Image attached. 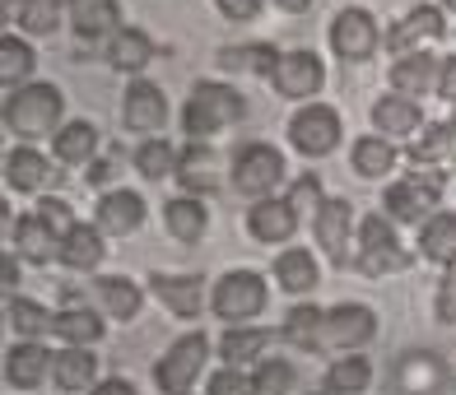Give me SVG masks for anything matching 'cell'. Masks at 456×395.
Segmentation results:
<instances>
[{"label": "cell", "mask_w": 456, "mask_h": 395, "mask_svg": "<svg viewBox=\"0 0 456 395\" xmlns=\"http://www.w3.org/2000/svg\"><path fill=\"white\" fill-rule=\"evenodd\" d=\"M102 238H108V233H102L98 223H94V228H89V223H79L75 233L61 242V265H66V270H79V275H94V270L102 265V256H108Z\"/></svg>", "instance_id": "83f0119b"}, {"label": "cell", "mask_w": 456, "mask_h": 395, "mask_svg": "<svg viewBox=\"0 0 456 395\" xmlns=\"http://www.w3.org/2000/svg\"><path fill=\"white\" fill-rule=\"evenodd\" d=\"M275 284L284 288V294H313V288L322 284L317 256L307 252V246H284V252L275 256Z\"/></svg>", "instance_id": "d4e9b609"}, {"label": "cell", "mask_w": 456, "mask_h": 395, "mask_svg": "<svg viewBox=\"0 0 456 395\" xmlns=\"http://www.w3.org/2000/svg\"><path fill=\"white\" fill-rule=\"evenodd\" d=\"M37 219H43L47 228H52V233L61 238V242H66L70 233H75V228H79V219H75V210H70V205L66 200H61V196H43V200H37V210H33Z\"/></svg>", "instance_id": "f6af8a7d"}, {"label": "cell", "mask_w": 456, "mask_h": 395, "mask_svg": "<svg viewBox=\"0 0 456 395\" xmlns=\"http://www.w3.org/2000/svg\"><path fill=\"white\" fill-rule=\"evenodd\" d=\"M322 395H326V391H322Z\"/></svg>", "instance_id": "6f0895ef"}, {"label": "cell", "mask_w": 456, "mask_h": 395, "mask_svg": "<svg viewBox=\"0 0 456 395\" xmlns=\"http://www.w3.org/2000/svg\"><path fill=\"white\" fill-rule=\"evenodd\" d=\"M261 5L265 0H215V10L224 19H233V24H252V19L261 14Z\"/></svg>", "instance_id": "c3c4849f"}, {"label": "cell", "mask_w": 456, "mask_h": 395, "mask_svg": "<svg viewBox=\"0 0 456 395\" xmlns=\"http://www.w3.org/2000/svg\"><path fill=\"white\" fill-rule=\"evenodd\" d=\"M349 158H354V173L368 177V181H378L387 177L391 168H396V140H387V135H359L354 140V149H349Z\"/></svg>", "instance_id": "4dcf8cb0"}, {"label": "cell", "mask_w": 456, "mask_h": 395, "mask_svg": "<svg viewBox=\"0 0 456 395\" xmlns=\"http://www.w3.org/2000/svg\"><path fill=\"white\" fill-rule=\"evenodd\" d=\"M121 121H126V131H135V135L163 131L168 126V98H163V89L150 85V79H131L126 98H121Z\"/></svg>", "instance_id": "7c38bea8"}, {"label": "cell", "mask_w": 456, "mask_h": 395, "mask_svg": "<svg viewBox=\"0 0 456 395\" xmlns=\"http://www.w3.org/2000/svg\"><path fill=\"white\" fill-rule=\"evenodd\" d=\"M177 186L186 196H210L219 186V158L205 140H191L177 158Z\"/></svg>", "instance_id": "ac0fdd59"}, {"label": "cell", "mask_w": 456, "mask_h": 395, "mask_svg": "<svg viewBox=\"0 0 456 395\" xmlns=\"http://www.w3.org/2000/svg\"><path fill=\"white\" fill-rule=\"evenodd\" d=\"M205 395H252V377H247L242 367H219L210 382H205Z\"/></svg>", "instance_id": "7dc6e473"}, {"label": "cell", "mask_w": 456, "mask_h": 395, "mask_svg": "<svg viewBox=\"0 0 456 395\" xmlns=\"http://www.w3.org/2000/svg\"><path fill=\"white\" fill-rule=\"evenodd\" d=\"M144 223V200H140V191H108L98 200V228L108 238H126V233H135V228Z\"/></svg>", "instance_id": "cb8c5ba5"}, {"label": "cell", "mask_w": 456, "mask_h": 395, "mask_svg": "<svg viewBox=\"0 0 456 395\" xmlns=\"http://www.w3.org/2000/svg\"><path fill=\"white\" fill-rule=\"evenodd\" d=\"M447 131H452V163H456V117L447 121Z\"/></svg>", "instance_id": "11a10c76"}, {"label": "cell", "mask_w": 456, "mask_h": 395, "mask_svg": "<svg viewBox=\"0 0 456 395\" xmlns=\"http://www.w3.org/2000/svg\"><path fill=\"white\" fill-rule=\"evenodd\" d=\"M438 75H443V56L410 52V56H396V66H391V89L405 98H424L428 89H438Z\"/></svg>", "instance_id": "ffe728a7"}, {"label": "cell", "mask_w": 456, "mask_h": 395, "mask_svg": "<svg viewBox=\"0 0 456 395\" xmlns=\"http://www.w3.org/2000/svg\"><path fill=\"white\" fill-rule=\"evenodd\" d=\"M14 284H19V265H14V256L5 252V288H10V294H14Z\"/></svg>", "instance_id": "db71d44e"}, {"label": "cell", "mask_w": 456, "mask_h": 395, "mask_svg": "<svg viewBox=\"0 0 456 395\" xmlns=\"http://www.w3.org/2000/svg\"><path fill=\"white\" fill-rule=\"evenodd\" d=\"M419 252L433 265H447V270L456 265V214L452 210H438L419 228Z\"/></svg>", "instance_id": "f546056e"}, {"label": "cell", "mask_w": 456, "mask_h": 395, "mask_svg": "<svg viewBox=\"0 0 456 395\" xmlns=\"http://www.w3.org/2000/svg\"><path fill=\"white\" fill-rule=\"evenodd\" d=\"M154 56H159V47H154V37L144 28H121L108 43V60L117 70H144Z\"/></svg>", "instance_id": "8d00e7d4"}, {"label": "cell", "mask_w": 456, "mask_h": 395, "mask_svg": "<svg viewBox=\"0 0 456 395\" xmlns=\"http://www.w3.org/2000/svg\"><path fill=\"white\" fill-rule=\"evenodd\" d=\"M163 223L177 242H200L205 228H210V210L200 205V196H177L163 205Z\"/></svg>", "instance_id": "f1b7e54d"}, {"label": "cell", "mask_w": 456, "mask_h": 395, "mask_svg": "<svg viewBox=\"0 0 456 395\" xmlns=\"http://www.w3.org/2000/svg\"><path fill=\"white\" fill-rule=\"evenodd\" d=\"M443 158H452V131L447 121H433V126H424V135L410 140V163L414 168H438Z\"/></svg>", "instance_id": "60d3db41"}, {"label": "cell", "mask_w": 456, "mask_h": 395, "mask_svg": "<svg viewBox=\"0 0 456 395\" xmlns=\"http://www.w3.org/2000/svg\"><path fill=\"white\" fill-rule=\"evenodd\" d=\"M5 321H10L14 335L37 340V335H47V330H52L56 311H47L43 302H33V298H19V294H10V302H5Z\"/></svg>", "instance_id": "ab89813d"}, {"label": "cell", "mask_w": 456, "mask_h": 395, "mask_svg": "<svg viewBox=\"0 0 456 395\" xmlns=\"http://www.w3.org/2000/svg\"><path fill=\"white\" fill-rule=\"evenodd\" d=\"M280 56L284 52H275L271 43H242V47H219L215 60L224 70H242V75H265V79H271L275 66H280Z\"/></svg>", "instance_id": "836d02e7"}, {"label": "cell", "mask_w": 456, "mask_h": 395, "mask_svg": "<svg viewBox=\"0 0 456 395\" xmlns=\"http://www.w3.org/2000/svg\"><path fill=\"white\" fill-rule=\"evenodd\" d=\"M271 85H275L280 98H317L322 85H326V66H322V56L307 52V47L284 52L275 75H271Z\"/></svg>", "instance_id": "8fae6325"}, {"label": "cell", "mask_w": 456, "mask_h": 395, "mask_svg": "<svg viewBox=\"0 0 456 395\" xmlns=\"http://www.w3.org/2000/svg\"><path fill=\"white\" fill-rule=\"evenodd\" d=\"M349 228H354V205L349 200H326L322 214L313 219V233L336 265H349Z\"/></svg>", "instance_id": "e0dca14e"}, {"label": "cell", "mask_w": 456, "mask_h": 395, "mask_svg": "<svg viewBox=\"0 0 456 395\" xmlns=\"http://www.w3.org/2000/svg\"><path fill=\"white\" fill-rule=\"evenodd\" d=\"M205 363H210V340L191 330V335H182L168 344V353L154 363V386L163 395H191V386L200 382Z\"/></svg>", "instance_id": "8992f818"}, {"label": "cell", "mask_w": 456, "mask_h": 395, "mask_svg": "<svg viewBox=\"0 0 456 395\" xmlns=\"http://www.w3.org/2000/svg\"><path fill=\"white\" fill-rule=\"evenodd\" d=\"M61 0H24L19 5V28H24L28 37H52L61 28Z\"/></svg>", "instance_id": "ee69618b"}, {"label": "cell", "mask_w": 456, "mask_h": 395, "mask_svg": "<svg viewBox=\"0 0 456 395\" xmlns=\"http://www.w3.org/2000/svg\"><path fill=\"white\" fill-rule=\"evenodd\" d=\"M275 5H280L284 14H303V10H313V0H275Z\"/></svg>", "instance_id": "f5cc1de1"}, {"label": "cell", "mask_w": 456, "mask_h": 395, "mask_svg": "<svg viewBox=\"0 0 456 395\" xmlns=\"http://www.w3.org/2000/svg\"><path fill=\"white\" fill-rule=\"evenodd\" d=\"M52 382L66 391V395H79V391H94L98 386V359H94V349H56L52 353Z\"/></svg>", "instance_id": "44dd1931"}, {"label": "cell", "mask_w": 456, "mask_h": 395, "mask_svg": "<svg viewBox=\"0 0 456 395\" xmlns=\"http://www.w3.org/2000/svg\"><path fill=\"white\" fill-rule=\"evenodd\" d=\"M322 326H326V311L313 307V302H298V307L284 317V330H280V335L294 344V349H307V353H313V349H322Z\"/></svg>", "instance_id": "f35d334b"}, {"label": "cell", "mask_w": 456, "mask_h": 395, "mask_svg": "<svg viewBox=\"0 0 456 395\" xmlns=\"http://www.w3.org/2000/svg\"><path fill=\"white\" fill-rule=\"evenodd\" d=\"M33 66H37V56H33V47L24 43V37H14V33L0 37V85H5V93L33 85V79H28Z\"/></svg>", "instance_id": "d590c367"}, {"label": "cell", "mask_w": 456, "mask_h": 395, "mask_svg": "<svg viewBox=\"0 0 456 395\" xmlns=\"http://www.w3.org/2000/svg\"><path fill=\"white\" fill-rule=\"evenodd\" d=\"M438 205H443V173L438 168H419L401 181H391L382 196V210L391 223H419L424 228L438 214Z\"/></svg>", "instance_id": "3957f363"}, {"label": "cell", "mask_w": 456, "mask_h": 395, "mask_svg": "<svg viewBox=\"0 0 456 395\" xmlns=\"http://www.w3.org/2000/svg\"><path fill=\"white\" fill-rule=\"evenodd\" d=\"M438 98L456 102V56H443V75H438Z\"/></svg>", "instance_id": "681fc988"}, {"label": "cell", "mask_w": 456, "mask_h": 395, "mask_svg": "<svg viewBox=\"0 0 456 395\" xmlns=\"http://www.w3.org/2000/svg\"><path fill=\"white\" fill-rule=\"evenodd\" d=\"M177 158H182V149H173L168 140H144L140 149H135V173L150 177V181L177 177Z\"/></svg>", "instance_id": "b9f144b4"}, {"label": "cell", "mask_w": 456, "mask_h": 395, "mask_svg": "<svg viewBox=\"0 0 456 395\" xmlns=\"http://www.w3.org/2000/svg\"><path fill=\"white\" fill-rule=\"evenodd\" d=\"M242 117H247V98L238 89L219 85V79H200L182 108V131L191 140H210L228 126H238Z\"/></svg>", "instance_id": "7a4b0ae2"}, {"label": "cell", "mask_w": 456, "mask_h": 395, "mask_svg": "<svg viewBox=\"0 0 456 395\" xmlns=\"http://www.w3.org/2000/svg\"><path fill=\"white\" fill-rule=\"evenodd\" d=\"M94 294H98L102 311H108L112 321H135L140 307H144L140 284H131L126 275H98V279H94Z\"/></svg>", "instance_id": "4316f807"}, {"label": "cell", "mask_w": 456, "mask_h": 395, "mask_svg": "<svg viewBox=\"0 0 456 395\" xmlns=\"http://www.w3.org/2000/svg\"><path fill=\"white\" fill-rule=\"evenodd\" d=\"M52 149L61 163H94L98 158V126L94 121H66L52 135Z\"/></svg>", "instance_id": "e575fe53"}, {"label": "cell", "mask_w": 456, "mask_h": 395, "mask_svg": "<svg viewBox=\"0 0 456 395\" xmlns=\"http://www.w3.org/2000/svg\"><path fill=\"white\" fill-rule=\"evenodd\" d=\"M70 28L79 33V43H98V37H117L121 28V5L117 0H66Z\"/></svg>", "instance_id": "9a60e30c"}, {"label": "cell", "mask_w": 456, "mask_h": 395, "mask_svg": "<svg viewBox=\"0 0 456 395\" xmlns=\"http://www.w3.org/2000/svg\"><path fill=\"white\" fill-rule=\"evenodd\" d=\"M14 246H19V256L33 261V265H47L52 256H61V238L37 214H24L14 223Z\"/></svg>", "instance_id": "1f68e13d"}, {"label": "cell", "mask_w": 456, "mask_h": 395, "mask_svg": "<svg viewBox=\"0 0 456 395\" xmlns=\"http://www.w3.org/2000/svg\"><path fill=\"white\" fill-rule=\"evenodd\" d=\"M378 47H382V28L368 10L349 5V10H340L336 19H330V52H336L340 60L359 66V60H368Z\"/></svg>", "instance_id": "9c48e42d"}, {"label": "cell", "mask_w": 456, "mask_h": 395, "mask_svg": "<svg viewBox=\"0 0 456 395\" xmlns=\"http://www.w3.org/2000/svg\"><path fill=\"white\" fill-rule=\"evenodd\" d=\"M372 335H378V317H372V307H363V302H336V307H326L322 349L354 353V349H363Z\"/></svg>", "instance_id": "30bf717a"}, {"label": "cell", "mask_w": 456, "mask_h": 395, "mask_svg": "<svg viewBox=\"0 0 456 395\" xmlns=\"http://www.w3.org/2000/svg\"><path fill=\"white\" fill-rule=\"evenodd\" d=\"M52 335H56L61 344L94 349V344L102 340V321H98V311H89V307H66V311H56Z\"/></svg>", "instance_id": "d6a6232c"}, {"label": "cell", "mask_w": 456, "mask_h": 395, "mask_svg": "<svg viewBox=\"0 0 456 395\" xmlns=\"http://www.w3.org/2000/svg\"><path fill=\"white\" fill-rule=\"evenodd\" d=\"M298 372L289 359H261L252 372V395H294Z\"/></svg>", "instance_id": "7bdbcfd3"}, {"label": "cell", "mask_w": 456, "mask_h": 395, "mask_svg": "<svg viewBox=\"0 0 456 395\" xmlns=\"http://www.w3.org/2000/svg\"><path fill=\"white\" fill-rule=\"evenodd\" d=\"M52 181H56L52 158L37 154L33 144H14L5 154V186H14V191H47Z\"/></svg>", "instance_id": "d6986e66"}, {"label": "cell", "mask_w": 456, "mask_h": 395, "mask_svg": "<svg viewBox=\"0 0 456 395\" xmlns=\"http://www.w3.org/2000/svg\"><path fill=\"white\" fill-rule=\"evenodd\" d=\"M368 386H372V367H368V359H359V353L336 359L326 367V382H322L326 395H363Z\"/></svg>", "instance_id": "74e56055"}, {"label": "cell", "mask_w": 456, "mask_h": 395, "mask_svg": "<svg viewBox=\"0 0 456 395\" xmlns=\"http://www.w3.org/2000/svg\"><path fill=\"white\" fill-rule=\"evenodd\" d=\"M61 112H66V93H61L56 85L33 79V85L5 93L0 121H5V131L19 135V140H43V135L61 131Z\"/></svg>", "instance_id": "6da1fadb"}, {"label": "cell", "mask_w": 456, "mask_h": 395, "mask_svg": "<svg viewBox=\"0 0 456 395\" xmlns=\"http://www.w3.org/2000/svg\"><path fill=\"white\" fill-rule=\"evenodd\" d=\"M284 154L275 149V144H265V140H252V144H242V149L233 154V186H238V196L247 200H271L280 186H284Z\"/></svg>", "instance_id": "277c9868"}, {"label": "cell", "mask_w": 456, "mask_h": 395, "mask_svg": "<svg viewBox=\"0 0 456 395\" xmlns=\"http://www.w3.org/2000/svg\"><path fill=\"white\" fill-rule=\"evenodd\" d=\"M443 5H414L396 28L387 33V47L396 56H410V52H424V43H433V37H443Z\"/></svg>", "instance_id": "5bb4252c"}, {"label": "cell", "mask_w": 456, "mask_h": 395, "mask_svg": "<svg viewBox=\"0 0 456 395\" xmlns=\"http://www.w3.org/2000/svg\"><path fill=\"white\" fill-rule=\"evenodd\" d=\"M47 372H52V353L37 344V340H24V344H10V349H5V382H10L14 391L43 386Z\"/></svg>", "instance_id": "7402d4cb"}, {"label": "cell", "mask_w": 456, "mask_h": 395, "mask_svg": "<svg viewBox=\"0 0 456 395\" xmlns=\"http://www.w3.org/2000/svg\"><path fill=\"white\" fill-rule=\"evenodd\" d=\"M372 126H378V135H387V140L414 135L424 126V108L414 98H405V93H387V98L372 102Z\"/></svg>", "instance_id": "603a6c76"}, {"label": "cell", "mask_w": 456, "mask_h": 395, "mask_svg": "<svg viewBox=\"0 0 456 395\" xmlns=\"http://www.w3.org/2000/svg\"><path fill=\"white\" fill-rule=\"evenodd\" d=\"M271 340H275V330H265V326H228L224 335H219V359L228 367L256 363V359H265Z\"/></svg>", "instance_id": "484cf974"}, {"label": "cell", "mask_w": 456, "mask_h": 395, "mask_svg": "<svg viewBox=\"0 0 456 395\" xmlns=\"http://www.w3.org/2000/svg\"><path fill=\"white\" fill-rule=\"evenodd\" d=\"M298 210L289 205V196H271V200H256L252 210H247V233L265 246H284L289 238L298 233Z\"/></svg>", "instance_id": "4fadbf2b"}, {"label": "cell", "mask_w": 456, "mask_h": 395, "mask_svg": "<svg viewBox=\"0 0 456 395\" xmlns=\"http://www.w3.org/2000/svg\"><path fill=\"white\" fill-rule=\"evenodd\" d=\"M354 261H359L363 275H372V279L396 275V270L410 265V252L401 246V238H396V228H391L387 214H368L359 223V256Z\"/></svg>", "instance_id": "52a82bcc"}, {"label": "cell", "mask_w": 456, "mask_h": 395, "mask_svg": "<svg viewBox=\"0 0 456 395\" xmlns=\"http://www.w3.org/2000/svg\"><path fill=\"white\" fill-rule=\"evenodd\" d=\"M265 298H271V284H265L256 270H228V275L215 284L210 307H215L219 321L247 326L252 317H261V311H265Z\"/></svg>", "instance_id": "5b68a950"}, {"label": "cell", "mask_w": 456, "mask_h": 395, "mask_svg": "<svg viewBox=\"0 0 456 395\" xmlns=\"http://www.w3.org/2000/svg\"><path fill=\"white\" fill-rule=\"evenodd\" d=\"M89 395H135V386H131L126 377H102Z\"/></svg>", "instance_id": "f907efd6"}, {"label": "cell", "mask_w": 456, "mask_h": 395, "mask_svg": "<svg viewBox=\"0 0 456 395\" xmlns=\"http://www.w3.org/2000/svg\"><path fill=\"white\" fill-rule=\"evenodd\" d=\"M108 177H112V163H108V158H102V163H89V181H94V186H102Z\"/></svg>", "instance_id": "816d5d0a"}, {"label": "cell", "mask_w": 456, "mask_h": 395, "mask_svg": "<svg viewBox=\"0 0 456 395\" xmlns=\"http://www.w3.org/2000/svg\"><path fill=\"white\" fill-rule=\"evenodd\" d=\"M154 298L182 321H196L205 307V279L200 275H150Z\"/></svg>", "instance_id": "2e32d148"}, {"label": "cell", "mask_w": 456, "mask_h": 395, "mask_svg": "<svg viewBox=\"0 0 456 395\" xmlns=\"http://www.w3.org/2000/svg\"><path fill=\"white\" fill-rule=\"evenodd\" d=\"M340 135H345L340 112L326 108V102H307V108H298L294 121H289V144H294L303 158H326L340 144Z\"/></svg>", "instance_id": "ba28073f"}, {"label": "cell", "mask_w": 456, "mask_h": 395, "mask_svg": "<svg viewBox=\"0 0 456 395\" xmlns=\"http://www.w3.org/2000/svg\"><path fill=\"white\" fill-rule=\"evenodd\" d=\"M289 205L298 210V219H317L322 214V205H326V196H322V181L307 173V177H298L294 181V191H289Z\"/></svg>", "instance_id": "bcb514c9"}, {"label": "cell", "mask_w": 456, "mask_h": 395, "mask_svg": "<svg viewBox=\"0 0 456 395\" xmlns=\"http://www.w3.org/2000/svg\"><path fill=\"white\" fill-rule=\"evenodd\" d=\"M438 5H443V10H452V14H456V0H438Z\"/></svg>", "instance_id": "9f6ffc18"}]
</instances>
